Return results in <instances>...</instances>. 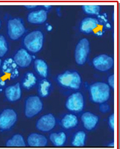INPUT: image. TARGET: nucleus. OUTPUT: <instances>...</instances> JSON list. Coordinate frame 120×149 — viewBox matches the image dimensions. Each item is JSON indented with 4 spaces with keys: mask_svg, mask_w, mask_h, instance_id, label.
<instances>
[{
    "mask_svg": "<svg viewBox=\"0 0 120 149\" xmlns=\"http://www.w3.org/2000/svg\"><path fill=\"white\" fill-rule=\"evenodd\" d=\"M91 98L96 103H105L110 98V87L105 82H95L90 87Z\"/></svg>",
    "mask_w": 120,
    "mask_h": 149,
    "instance_id": "f257e3e1",
    "label": "nucleus"
},
{
    "mask_svg": "<svg viewBox=\"0 0 120 149\" xmlns=\"http://www.w3.org/2000/svg\"><path fill=\"white\" fill-rule=\"evenodd\" d=\"M57 81L62 86L67 88L77 90L80 88L81 77L76 71L67 70L57 77Z\"/></svg>",
    "mask_w": 120,
    "mask_h": 149,
    "instance_id": "f03ea898",
    "label": "nucleus"
},
{
    "mask_svg": "<svg viewBox=\"0 0 120 149\" xmlns=\"http://www.w3.org/2000/svg\"><path fill=\"white\" fill-rule=\"evenodd\" d=\"M44 36L40 31H33L28 33L24 39L25 48L31 52H39L43 45Z\"/></svg>",
    "mask_w": 120,
    "mask_h": 149,
    "instance_id": "7ed1b4c3",
    "label": "nucleus"
},
{
    "mask_svg": "<svg viewBox=\"0 0 120 149\" xmlns=\"http://www.w3.org/2000/svg\"><path fill=\"white\" fill-rule=\"evenodd\" d=\"M43 108V104L41 100L37 96H31L25 101V116L28 118L38 114Z\"/></svg>",
    "mask_w": 120,
    "mask_h": 149,
    "instance_id": "20e7f679",
    "label": "nucleus"
},
{
    "mask_svg": "<svg viewBox=\"0 0 120 149\" xmlns=\"http://www.w3.org/2000/svg\"><path fill=\"white\" fill-rule=\"evenodd\" d=\"M25 32V25L21 19L14 18L9 20L8 22V33L11 40H18Z\"/></svg>",
    "mask_w": 120,
    "mask_h": 149,
    "instance_id": "39448f33",
    "label": "nucleus"
},
{
    "mask_svg": "<svg viewBox=\"0 0 120 149\" xmlns=\"http://www.w3.org/2000/svg\"><path fill=\"white\" fill-rule=\"evenodd\" d=\"M17 114L14 110L7 108L0 113V131L9 130L17 123Z\"/></svg>",
    "mask_w": 120,
    "mask_h": 149,
    "instance_id": "423d86ee",
    "label": "nucleus"
},
{
    "mask_svg": "<svg viewBox=\"0 0 120 149\" xmlns=\"http://www.w3.org/2000/svg\"><path fill=\"white\" fill-rule=\"evenodd\" d=\"M90 51V45L87 39H82L79 41L75 50V60L78 65H84L87 60Z\"/></svg>",
    "mask_w": 120,
    "mask_h": 149,
    "instance_id": "0eeeda50",
    "label": "nucleus"
},
{
    "mask_svg": "<svg viewBox=\"0 0 120 149\" xmlns=\"http://www.w3.org/2000/svg\"><path fill=\"white\" fill-rule=\"evenodd\" d=\"M66 108L73 112H80L84 108L85 102L83 96L79 92L72 93L66 101Z\"/></svg>",
    "mask_w": 120,
    "mask_h": 149,
    "instance_id": "6e6552de",
    "label": "nucleus"
},
{
    "mask_svg": "<svg viewBox=\"0 0 120 149\" xmlns=\"http://www.w3.org/2000/svg\"><path fill=\"white\" fill-rule=\"evenodd\" d=\"M94 68L100 71H107L114 65V59L106 54H101L93 60Z\"/></svg>",
    "mask_w": 120,
    "mask_h": 149,
    "instance_id": "1a4fd4ad",
    "label": "nucleus"
},
{
    "mask_svg": "<svg viewBox=\"0 0 120 149\" xmlns=\"http://www.w3.org/2000/svg\"><path fill=\"white\" fill-rule=\"evenodd\" d=\"M56 125V119L52 113H48L40 117L36 123V127L40 131L48 132L53 129Z\"/></svg>",
    "mask_w": 120,
    "mask_h": 149,
    "instance_id": "9d476101",
    "label": "nucleus"
},
{
    "mask_svg": "<svg viewBox=\"0 0 120 149\" xmlns=\"http://www.w3.org/2000/svg\"><path fill=\"white\" fill-rule=\"evenodd\" d=\"M13 61L17 66L21 68H27L31 63L32 57L26 50L22 48L16 53Z\"/></svg>",
    "mask_w": 120,
    "mask_h": 149,
    "instance_id": "9b49d317",
    "label": "nucleus"
},
{
    "mask_svg": "<svg viewBox=\"0 0 120 149\" xmlns=\"http://www.w3.org/2000/svg\"><path fill=\"white\" fill-rule=\"evenodd\" d=\"M5 94L7 100L10 102H16L19 100L22 96L20 84L17 83L7 87L5 91Z\"/></svg>",
    "mask_w": 120,
    "mask_h": 149,
    "instance_id": "f8f14e48",
    "label": "nucleus"
},
{
    "mask_svg": "<svg viewBox=\"0 0 120 149\" xmlns=\"http://www.w3.org/2000/svg\"><path fill=\"white\" fill-rule=\"evenodd\" d=\"M81 120L85 128L88 131H91L96 126L99 122V117L91 112H85L82 115Z\"/></svg>",
    "mask_w": 120,
    "mask_h": 149,
    "instance_id": "ddd939ff",
    "label": "nucleus"
},
{
    "mask_svg": "<svg viewBox=\"0 0 120 149\" xmlns=\"http://www.w3.org/2000/svg\"><path fill=\"white\" fill-rule=\"evenodd\" d=\"M28 143L31 147H45L48 145V139L43 135L33 133L28 136Z\"/></svg>",
    "mask_w": 120,
    "mask_h": 149,
    "instance_id": "4468645a",
    "label": "nucleus"
},
{
    "mask_svg": "<svg viewBox=\"0 0 120 149\" xmlns=\"http://www.w3.org/2000/svg\"><path fill=\"white\" fill-rule=\"evenodd\" d=\"M48 13L46 10H39L32 11L28 15V21L32 24H42L46 21Z\"/></svg>",
    "mask_w": 120,
    "mask_h": 149,
    "instance_id": "2eb2a0df",
    "label": "nucleus"
},
{
    "mask_svg": "<svg viewBox=\"0 0 120 149\" xmlns=\"http://www.w3.org/2000/svg\"><path fill=\"white\" fill-rule=\"evenodd\" d=\"M99 22L96 19L91 18V17H87L84 19L81 22L80 30L82 32L85 33H91L96 28L99 26Z\"/></svg>",
    "mask_w": 120,
    "mask_h": 149,
    "instance_id": "dca6fc26",
    "label": "nucleus"
},
{
    "mask_svg": "<svg viewBox=\"0 0 120 149\" xmlns=\"http://www.w3.org/2000/svg\"><path fill=\"white\" fill-rule=\"evenodd\" d=\"M2 72L7 74H10L12 79H15L19 76V70L17 68V64L15 63L13 59H8L4 62L2 68Z\"/></svg>",
    "mask_w": 120,
    "mask_h": 149,
    "instance_id": "f3484780",
    "label": "nucleus"
},
{
    "mask_svg": "<svg viewBox=\"0 0 120 149\" xmlns=\"http://www.w3.org/2000/svg\"><path fill=\"white\" fill-rule=\"evenodd\" d=\"M61 124L65 129H71L75 128L78 124L77 116L72 113L66 114L62 120Z\"/></svg>",
    "mask_w": 120,
    "mask_h": 149,
    "instance_id": "a211bd4d",
    "label": "nucleus"
},
{
    "mask_svg": "<svg viewBox=\"0 0 120 149\" xmlns=\"http://www.w3.org/2000/svg\"><path fill=\"white\" fill-rule=\"evenodd\" d=\"M50 139L53 145L56 147H62L64 146L66 143V136L65 133L63 131H60L58 133H52L50 135Z\"/></svg>",
    "mask_w": 120,
    "mask_h": 149,
    "instance_id": "6ab92c4d",
    "label": "nucleus"
},
{
    "mask_svg": "<svg viewBox=\"0 0 120 149\" xmlns=\"http://www.w3.org/2000/svg\"><path fill=\"white\" fill-rule=\"evenodd\" d=\"M5 146L7 147H25V140H24L23 136L21 134H15L12 136L10 139L7 141L5 143Z\"/></svg>",
    "mask_w": 120,
    "mask_h": 149,
    "instance_id": "aec40b11",
    "label": "nucleus"
},
{
    "mask_svg": "<svg viewBox=\"0 0 120 149\" xmlns=\"http://www.w3.org/2000/svg\"><path fill=\"white\" fill-rule=\"evenodd\" d=\"M34 65L36 71L40 74V76L44 77V78L48 77V67L47 63L44 60L40 59H36L34 62Z\"/></svg>",
    "mask_w": 120,
    "mask_h": 149,
    "instance_id": "412c9836",
    "label": "nucleus"
},
{
    "mask_svg": "<svg viewBox=\"0 0 120 149\" xmlns=\"http://www.w3.org/2000/svg\"><path fill=\"white\" fill-rule=\"evenodd\" d=\"M36 83V77L32 72L27 73L22 79V87L26 90L32 88Z\"/></svg>",
    "mask_w": 120,
    "mask_h": 149,
    "instance_id": "4be33fe9",
    "label": "nucleus"
},
{
    "mask_svg": "<svg viewBox=\"0 0 120 149\" xmlns=\"http://www.w3.org/2000/svg\"><path fill=\"white\" fill-rule=\"evenodd\" d=\"M85 133L84 131H78L74 135L71 144L74 147H83L85 144Z\"/></svg>",
    "mask_w": 120,
    "mask_h": 149,
    "instance_id": "5701e85b",
    "label": "nucleus"
},
{
    "mask_svg": "<svg viewBox=\"0 0 120 149\" xmlns=\"http://www.w3.org/2000/svg\"><path fill=\"white\" fill-rule=\"evenodd\" d=\"M51 83L46 79L40 81L39 84V93L42 97H46L49 95L51 91Z\"/></svg>",
    "mask_w": 120,
    "mask_h": 149,
    "instance_id": "b1692460",
    "label": "nucleus"
},
{
    "mask_svg": "<svg viewBox=\"0 0 120 149\" xmlns=\"http://www.w3.org/2000/svg\"><path fill=\"white\" fill-rule=\"evenodd\" d=\"M82 9L88 14H99L101 10V7L99 5H84L82 6Z\"/></svg>",
    "mask_w": 120,
    "mask_h": 149,
    "instance_id": "393cba45",
    "label": "nucleus"
},
{
    "mask_svg": "<svg viewBox=\"0 0 120 149\" xmlns=\"http://www.w3.org/2000/svg\"><path fill=\"white\" fill-rule=\"evenodd\" d=\"M8 52V45L5 38L0 35V57H2Z\"/></svg>",
    "mask_w": 120,
    "mask_h": 149,
    "instance_id": "a878e982",
    "label": "nucleus"
},
{
    "mask_svg": "<svg viewBox=\"0 0 120 149\" xmlns=\"http://www.w3.org/2000/svg\"><path fill=\"white\" fill-rule=\"evenodd\" d=\"M99 110H100V111L102 112V113H107L108 111H109V110H110V106L108 104L102 103L100 105V107H99Z\"/></svg>",
    "mask_w": 120,
    "mask_h": 149,
    "instance_id": "bb28decb",
    "label": "nucleus"
},
{
    "mask_svg": "<svg viewBox=\"0 0 120 149\" xmlns=\"http://www.w3.org/2000/svg\"><path fill=\"white\" fill-rule=\"evenodd\" d=\"M108 124L110 129L114 130V114H111L110 116H109Z\"/></svg>",
    "mask_w": 120,
    "mask_h": 149,
    "instance_id": "cd10ccee",
    "label": "nucleus"
},
{
    "mask_svg": "<svg viewBox=\"0 0 120 149\" xmlns=\"http://www.w3.org/2000/svg\"><path fill=\"white\" fill-rule=\"evenodd\" d=\"M108 84L111 88L114 87V76L110 75L108 78Z\"/></svg>",
    "mask_w": 120,
    "mask_h": 149,
    "instance_id": "c85d7f7f",
    "label": "nucleus"
},
{
    "mask_svg": "<svg viewBox=\"0 0 120 149\" xmlns=\"http://www.w3.org/2000/svg\"><path fill=\"white\" fill-rule=\"evenodd\" d=\"M5 81L3 80V79L0 77V92L2 91V88H3L4 87H5Z\"/></svg>",
    "mask_w": 120,
    "mask_h": 149,
    "instance_id": "c756f323",
    "label": "nucleus"
},
{
    "mask_svg": "<svg viewBox=\"0 0 120 149\" xmlns=\"http://www.w3.org/2000/svg\"><path fill=\"white\" fill-rule=\"evenodd\" d=\"M52 26H51V25H47V30H48V31H51V30H52Z\"/></svg>",
    "mask_w": 120,
    "mask_h": 149,
    "instance_id": "7c9ffc66",
    "label": "nucleus"
},
{
    "mask_svg": "<svg viewBox=\"0 0 120 149\" xmlns=\"http://www.w3.org/2000/svg\"><path fill=\"white\" fill-rule=\"evenodd\" d=\"M27 8H36L37 6H36V5H29V6H25Z\"/></svg>",
    "mask_w": 120,
    "mask_h": 149,
    "instance_id": "2f4dec72",
    "label": "nucleus"
},
{
    "mask_svg": "<svg viewBox=\"0 0 120 149\" xmlns=\"http://www.w3.org/2000/svg\"><path fill=\"white\" fill-rule=\"evenodd\" d=\"M96 34L98 35V36H101V35L102 34V32H101V31H99V32H97V33H96Z\"/></svg>",
    "mask_w": 120,
    "mask_h": 149,
    "instance_id": "473e14b6",
    "label": "nucleus"
},
{
    "mask_svg": "<svg viewBox=\"0 0 120 149\" xmlns=\"http://www.w3.org/2000/svg\"><path fill=\"white\" fill-rule=\"evenodd\" d=\"M111 143V144L108 145V146H110V147H114V143Z\"/></svg>",
    "mask_w": 120,
    "mask_h": 149,
    "instance_id": "72a5a7b5",
    "label": "nucleus"
},
{
    "mask_svg": "<svg viewBox=\"0 0 120 149\" xmlns=\"http://www.w3.org/2000/svg\"><path fill=\"white\" fill-rule=\"evenodd\" d=\"M106 27H108V28H110V24H109V23H108L107 25H106Z\"/></svg>",
    "mask_w": 120,
    "mask_h": 149,
    "instance_id": "f704fd0d",
    "label": "nucleus"
},
{
    "mask_svg": "<svg viewBox=\"0 0 120 149\" xmlns=\"http://www.w3.org/2000/svg\"><path fill=\"white\" fill-rule=\"evenodd\" d=\"M1 64H2V60H1V59H0V66H1Z\"/></svg>",
    "mask_w": 120,
    "mask_h": 149,
    "instance_id": "c9c22d12",
    "label": "nucleus"
},
{
    "mask_svg": "<svg viewBox=\"0 0 120 149\" xmlns=\"http://www.w3.org/2000/svg\"><path fill=\"white\" fill-rule=\"evenodd\" d=\"M0 27H1V22H0Z\"/></svg>",
    "mask_w": 120,
    "mask_h": 149,
    "instance_id": "e433bc0d",
    "label": "nucleus"
}]
</instances>
